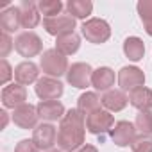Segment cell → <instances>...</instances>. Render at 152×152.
I'll return each instance as SVG.
<instances>
[{"instance_id": "cell-1", "label": "cell", "mask_w": 152, "mask_h": 152, "mask_svg": "<svg viewBox=\"0 0 152 152\" xmlns=\"http://www.w3.org/2000/svg\"><path fill=\"white\" fill-rule=\"evenodd\" d=\"M86 120L79 109H70L63 116L57 131V145L63 152H73L84 143Z\"/></svg>"}, {"instance_id": "cell-2", "label": "cell", "mask_w": 152, "mask_h": 152, "mask_svg": "<svg viewBox=\"0 0 152 152\" xmlns=\"http://www.w3.org/2000/svg\"><path fill=\"white\" fill-rule=\"evenodd\" d=\"M39 66L48 77H61L70 68L66 56L59 54L56 48H48V50L43 52V56L39 59Z\"/></svg>"}, {"instance_id": "cell-3", "label": "cell", "mask_w": 152, "mask_h": 152, "mask_svg": "<svg viewBox=\"0 0 152 152\" xmlns=\"http://www.w3.org/2000/svg\"><path fill=\"white\" fill-rule=\"evenodd\" d=\"M81 31H83V36L90 43H95V45L106 43L109 39V36H111V27L102 18H90L88 22L83 23Z\"/></svg>"}, {"instance_id": "cell-4", "label": "cell", "mask_w": 152, "mask_h": 152, "mask_svg": "<svg viewBox=\"0 0 152 152\" xmlns=\"http://www.w3.org/2000/svg\"><path fill=\"white\" fill-rule=\"evenodd\" d=\"M15 48L20 56L23 57H34L38 54H41L43 50V43L39 39V36L32 31L22 32L16 39H15Z\"/></svg>"}, {"instance_id": "cell-5", "label": "cell", "mask_w": 152, "mask_h": 152, "mask_svg": "<svg viewBox=\"0 0 152 152\" xmlns=\"http://www.w3.org/2000/svg\"><path fill=\"white\" fill-rule=\"evenodd\" d=\"M113 127H115V118H113V115L109 111L99 109V111L88 115V118H86V129L91 134H95V136H100L102 138Z\"/></svg>"}, {"instance_id": "cell-6", "label": "cell", "mask_w": 152, "mask_h": 152, "mask_svg": "<svg viewBox=\"0 0 152 152\" xmlns=\"http://www.w3.org/2000/svg\"><path fill=\"white\" fill-rule=\"evenodd\" d=\"M91 75H93V70L88 63H73L66 72V81L73 88L84 90L91 84Z\"/></svg>"}, {"instance_id": "cell-7", "label": "cell", "mask_w": 152, "mask_h": 152, "mask_svg": "<svg viewBox=\"0 0 152 152\" xmlns=\"http://www.w3.org/2000/svg\"><path fill=\"white\" fill-rule=\"evenodd\" d=\"M43 27L50 36H63L68 32H73L75 29V18L72 15H57L52 18H45L43 20Z\"/></svg>"}, {"instance_id": "cell-8", "label": "cell", "mask_w": 152, "mask_h": 152, "mask_svg": "<svg viewBox=\"0 0 152 152\" xmlns=\"http://www.w3.org/2000/svg\"><path fill=\"white\" fill-rule=\"evenodd\" d=\"M145 84V73L136 66H124L118 72V86L122 91H132Z\"/></svg>"}, {"instance_id": "cell-9", "label": "cell", "mask_w": 152, "mask_h": 152, "mask_svg": "<svg viewBox=\"0 0 152 152\" xmlns=\"http://www.w3.org/2000/svg\"><path fill=\"white\" fill-rule=\"evenodd\" d=\"M34 91L41 100H57L63 95V84L54 77H41L34 86Z\"/></svg>"}, {"instance_id": "cell-10", "label": "cell", "mask_w": 152, "mask_h": 152, "mask_svg": "<svg viewBox=\"0 0 152 152\" xmlns=\"http://www.w3.org/2000/svg\"><path fill=\"white\" fill-rule=\"evenodd\" d=\"M32 141L39 150H50L57 141V131L52 124H39L32 132Z\"/></svg>"}, {"instance_id": "cell-11", "label": "cell", "mask_w": 152, "mask_h": 152, "mask_svg": "<svg viewBox=\"0 0 152 152\" xmlns=\"http://www.w3.org/2000/svg\"><path fill=\"white\" fill-rule=\"evenodd\" d=\"M38 109L32 106V104H23V106H18L13 113V122L20 127V129H36L38 125Z\"/></svg>"}, {"instance_id": "cell-12", "label": "cell", "mask_w": 152, "mask_h": 152, "mask_svg": "<svg viewBox=\"0 0 152 152\" xmlns=\"http://www.w3.org/2000/svg\"><path fill=\"white\" fill-rule=\"evenodd\" d=\"M111 140L118 147L132 145V141L136 140V127L131 122H125V120L116 122L115 127L111 129Z\"/></svg>"}, {"instance_id": "cell-13", "label": "cell", "mask_w": 152, "mask_h": 152, "mask_svg": "<svg viewBox=\"0 0 152 152\" xmlns=\"http://www.w3.org/2000/svg\"><path fill=\"white\" fill-rule=\"evenodd\" d=\"M27 100V90L22 84H9L2 90V104L6 107L16 109L18 106H23Z\"/></svg>"}, {"instance_id": "cell-14", "label": "cell", "mask_w": 152, "mask_h": 152, "mask_svg": "<svg viewBox=\"0 0 152 152\" xmlns=\"http://www.w3.org/2000/svg\"><path fill=\"white\" fill-rule=\"evenodd\" d=\"M18 11H20V25L23 29H34L39 23V9L36 2L23 0L18 6Z\"/></svg>"}, {"instance_id": "cell-15", "label": "cell", "mask_w": 152, "mask_h": 152, "mask_svg": "<svg viewBox=\"0 0 152 152\" xmlns=\"http://www.w3.org/2000/svg\"><path fill=\"white\" fill-rule=\"evenodd\" d=\"M38 115L41 120H47V122H56V120H63V116L66 115L64 113V106L59 102V100H41L38 106Z\"/></svg>"}, {"instance_id": "cell-16", "label": "cell", "mask_w": 152, "mask_h": 152, "mask_svg": "<svg viewBox=\"0 0 152 152\" xmlns=\"http://www.w3.org/2000/svg\"><path fill=\"white\" fill-rule=\"evenodd\" d=\"M38 66L31 61H23L15 68V79L18 84L25 86V84H32L38 83Z\"/></svg>"}, {"instance_id": "cell-17", "label": "cell", "mask_w": 152, "mask_h": 152, "mask_svg": "<svg viewBox=\"0 0 152 152\" xmlns=\"http://www.w3.org/2000/svg\"><path fill=\"white\" fill-rule=\"evenodd\" d=\"M115 84V72L107 66H100L93 70L91 75V86L100 91H109V88Z\"/></svg>"}, {"instance_id": "cell-18", "label": "cell", "mask_w": 152, "mask_h": 152, "mask_svg": "<svg viewBox=\"0 0 152 152\" xmlns=\"http://www.w3.org/2000/svg\"><path fill=\"white\" fill-rule=\"evenodd\" d=\"M129 102L132 107L140 111H150L152 109V90L141 86V88L129 91Z\"/></svg>"}, {"instance_id": "cell-19", "label": "cell", "mask_w": 152, "mask_h": 152, "mask_svg": "<svg viewBox=\"0 0 152 152\" xmlns=\"http://www.w3.org/2000/svg\"><path fill=\"white\" fill-rule=\"evenodd\" d=\"M129 102V97L122 91V90H109L104 93L102 97V106L107 109V111H122Z\"/></svg>"}, {"instance_id": "cell-20", "label": "cell", "mask_w": 152, "mask_h": 152, "mask_svg": "<svg viewBox=\"0 0 152 152\" xmlns=\"http://www.w3.org/2000/svg\"><path fill=\"white\" fill-rule=\"evenodd\" d=\"M81 47V38L75 34V32H68V34H63L56 39V50L63 56H72L79 50Z\"/></svg>"}, {"instance_id": "cell-21", "label": "cell", "mask_w": 152, "mask_h": 152, "mask_svg": "<svg viewBox=\"0 0 152 152\" xmlns=\"http://www.w3.org/2000/svg\"><path fill=\"white\" fill-rule=\"evenodd\" d=\"M0 27L6 34L18 31L20 27V11L18 7H7L0 13Z\"/></svg>"}, {"instance_id": "cell-22", "label": "cell", "mask_w": 152, "mask_h": 152, "mask_svg": "<svg viewBox=\"0 0 152 152\" xmlns=\"http://www.w3.org/2000/svg\"><path fill=\"white\" fill-rule=\"evenodd\" d=\"M124 54L131 61H134V63L140 61V59H143V56H145V45H143V41L140 38H136V36L127 38L124 41Z\"/></svg>"}, {"instance_id": "cell-23", "label": "cell", "mask_w": 152, "mask_h": 152, "mask_svg": "<svg viewBox=\"0 0 152 152\" xmlns=\"http://www.w3.org/2000/svg\"><path fill=\"white\" fill-rule=\"evenodd\" d=\"M100 104H102V99L97 97V93H91V91H86L79 97L77 100V109L83 113V115H91L95 111L100 109Z\"/></svg>"}, {"instance_id": "cell-24", "label": "cell", "mask_w": 152, "mask_h": 152, "mask_svg": "<svg viewBox=\"0 0 152 152\" xmlns=\"http://www.w3.org/2000/svg\"><path fill=\"white\" fill-rule=\"evenodd\" d=\"M66 9H68V15H72L73 18H86L91 15L93 4L90 0H68Z\"/></svg>"}, {"instance_id": "cell-25", "label": "cell", "mask_w": 152, "mask_h": 152, "mask_svg": "<svg viewBox=\"0 0 152 152\" xmlns=\"http://www.w3.org/2000/svg\"><path fill=\"white\" fill-rule=\"evenodd\" d=\"M38 9H39V13L45 15V18H52V16H57L61 13L63 2L61 0H39Z\"/></svg>"}, {"instance_id": "cell-26", "label": "cell", "mask_w": 152, "mask_h": 152, "mask_svg": "<svg viewBox=\"0 0 152 152\" xmlns=\"http://www.w3.org/2000/svg\"><path fill=\"white\" fill-rule=\"evenodd\" d=\"M134 127H136L141 134L150 136V134H152V111H140V113L136 115Z\"/></svg>"}, {"instance_id": "cell-27", "label": "cell", "mask_w": 152, "mask_h": 152, "mask_svg": "<svg viewBox=\"0 0 152 152\" xmlns=\"http://www.w3.org/2000/svg\"><path fill=\"white\" fill-rule=\"evenodd\" d=\"M131 148L132 152H152V136H147V134L138 136L132 141Z\"/></svg>"}, {"instance_id": "cell-28", "label": "cell", "mask_w": 152, "mask_h": 152, "mask_svg": "<svg viewBox=\"0 0 152 152\" xmlns=\"http://www.w3.org/2000/svg\"><path fill=\"white\" fill-rule=\"evenodd\" d=\"M13 39L9 38V34L2 32V36H0V57H6L11 50H13Z\"/></svg>"}, {"instance_id": "cell-29", "label": "cell", "mask_w": 152, "mask_h": 152, "mask_svg": "<svg viewBox=\"0 0 152 152\" xmlns=\"http://www.w3.org/2000/svg\"><path fill=\"white\" fill-rule=\"evenodd\" d=\"M0 72H2V73H0V83H2V84H6L11 77H13V70H11V66H9V63L6 61V59H2V61H0Z\"/></svg>"}, {"instance_id": "cell-30", "label": "cell", "mask_w": 152, "mask_h": 152, "mask_svg": "<svg viewBox=\"0 0 152 152\" xmlns=\"http://www.w3.org/2000/svg\"><path fill=\"white\" fill-rule=\"evenodd\" d=\"M15 152H39V148H38V145H36L32 140H22V141L16 145Z\"/></svg>"}, {"instance_id": "cell-31", "label": "cell", "mask_w": 152, "mask_h": 152, "mask_svg": "<svg viewBox=\"0 0 152 152\" xmlns=\"http://www.w3.org/2000/svg\"><path fill=\"white\" fill-rule=\"evenodd\" d=\"M141 22H143V27H145V32H147L148 36H152V16H147V18H143Z\"/></svg>"}, {"instance_id": "cell-32", "label": "cell", "mask_w": 152, "mask_h": 152, "mask_svg": "<svg viewBox=\"0 0 152 152\" xmlns=\"http://www.w3.org/2000/svg\"><path fill=\"white\" fill-rule=\"evenodd\" d=\"M77 152H99V150H97V147H93V145H84V147H81Z\"/></svg>"}, {"instance_id": "cell-33", "label": "cell", "mask_w": 152, "mask_h": 152, "mask_svg": "<svg viewBox=\"0 0 152 152\" xmlns=\"http://www.w3.org/2000/svg\"><path fill=\"white\" fill-rule=\"evenodd\" d=\"M0 115H2V129H6V125H7V113L2 111Z\"/></svg>"}, {"instance_id": "cell-34", "label": "cell", "mask_w": 152, "mask_h": 152, "mask_svg": "<svg viewBox=\"0 0 152 152\" xmlns=\"http://www.w3.org/2000/svg\"><path fill=\"white\" fill-rule=\"evenodd\" d=\"M48 152H63V150H48Z\"/></svg>"}]
</instances>
